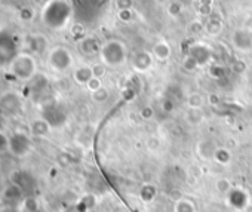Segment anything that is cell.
<instances>
[{
	"label": "cell",
	"mask_w": 252,
	"mask_h": 212,
	"mask_svg": "<svg viewBox=\"0 0 252 212\" xmlns=\"http://www.w3.org/2000/svg\"><path fill=\"white\" fill-rule=\"evenodd\" d=\"M11 70L17 79L29 80L30 77H33V74L36 71V62H34L33 57H30L27 54H21L12 61Z\"/></svg>",
	"instance_id": "6da1fadb"
},
{
	"label": "cell",
	"mask_w": 252,
	"mask_h": 212,
	"mask_svg": "<svg viewBox=\"0 0 252 212\" xmlns=\"http://www.w3.org/2000/svg\"><path fill=\"white\" fill-rule=\"evenodd\" d=\"M102 57L104 60L107 61V64H111V65H116V64H120L125 58V51H123V46L120 43H116V42H111L108 43L104 49H102Z\"/></svg>",
	"instance_id": "7a4b0ae2"
},
{
	"label": "cell",
	"mask_w": 252,
	"mask_h": 212,
	"mask_svg": "<svg viewBox=\"0 0 252 212\" xmlns=\"http://www.w3.org/2000/svg\"><path fill=\"white\" fill-rule=\"evenodd\" d=\"M49 61H51V65L55 70H65L70 65L71 58H70V54L65 49L57 48V49L52 51V54L49 57Z\"/></svg>",
	"instance_id": "3957f363"
},
{
	"label": "cell",
	"mask_w": 252,
	"mask_h": 212,
	"mask_svg": "<svg viewBox=\"0 0 252 212\" xmlns=\"http://www.w3.org/2000/svg\"><path fill=\"white\" fill-rule=\"evenodd\" d=\"M94 77V73H92V68L89 67H82L79 68L76 73H74V79L79 82V83H85L88 85V82Z\"/></svg>",
	"instance_id": "277c9868"
},
{
	"label": "cell",
	"mask_w": 252,
	"mask_h": 212,
	"mask_svg": "<svg viewBox=\"0 0 252 212\" xmlns=\"http://www.w3.org/2000/svg\"><path fill=\"white\" fill-rule=\"evenodd\" d=\"M199 151H200V154L203 156L202 159H214V156H215V153H217V147H215L212 143L205 141V143H202V144L199 146Z\"/></svg>",
	"instance_id": "5b68a950"
},
{
	"label": "cell",
	"mask_w": 252,
	"mask_h": 212,
	"mask_svg": "<svg viewBox=\"0 0 252 212\" xmlns=\"http://www.w3.org/2000/svg\"><path fill=\"white\" fill-rule=\"evenodd\" d=\"M153 54H155V57H156L158 60L165 61V60L169 58L171 49H169V46H168L166 43H158V45L155 46V49H153Z\"/></svg>",
	"instance_id": "8992f818"
},
{
	"label": "cell",
	"mask_w": 252,
	"mask_h": 212,
	"mask_svg": "<svg viewBox=\"0 0 252 212\" xmlns=\"http://www.w3.org/2000/svg\"><path fill=\"white\" fill-rule=\"evenodd\" d=\"M174 212H196L194 203L187 200V199H180V200L175 202Z\"/></svg>",
	"instance_id": "52a82bcc"
},
{
	"label": "cell",
	"mask_w": 252,
	"mask_h": 212,
	"mask_svg": "<svg viewBox=\"0 0 252 212\" xmlns=\"http://www.w3.org/2000/svg\"><path fill=\"white\" fill-rule=\"evenodd\" d=\"M214 159H215L218 163L225 165V163H228V162L231 160V154H230V151H227L225 149H217V153H215Z\"/></svg>",
	"instance_id": "ba28073f"
},
{
	"label": "cell",
	"mask_w": 252,
	"mask_h": 212,
	"mask_svg": "<svg viewBox=\"0 0 252 212\" xmlns=\"http://www.w3.org/2000/svg\"><path fill=\"white\" fill-rule=\"evenodd\" d=\"M215 188H217V191L221 193V194H228L230 190H231L230 181H228L227 178H220V180L215 182Z\"/></svg>",
	"instance_id": "9c48e42d"
},
{
	"label": "cell",
	"mask_w": 252,
	"mask_h": 212,
	"mask_svg": "<svg viewBox=\"0 0 252 212\" xmlns=\"http://www.w3.org/2000/svg\"><path fill=\"white\" fill-rule=\"evenodd\" d=\"M203 104V98L199 93H191L189 96V105L191 107V110H199Z\"/></svg>",
	"instance_id": "30bf717a"
},
{
	"label": "cell",
	"mask_w": 252,
	"mask_h": 212,
	"mask_svg": "<svg viewBox=\"0 0 252 212\" xmlns=\"http://www.w3.org/2000/svg\"><path fill=\"white\" fill-rule=\"evenodd\" d=\"M155 193H156V188L152 187V185H146L143 190H141V199L144 202H152L153 197H155Z\"/></svg>",
	"instance_id": "8fae6325"
},
{
	"label": "cell",
	"mask_w": 252,
	"mask_h": 212,
	"mask_svg": "<svg viewBox=\"0 0 252 212\" xmlns=\"http://www.w3.org/2000/svg\"><path fill=\"white\" fill-rule=\"evenodd\" d=\"M86 86L89 88V91L96 92V91H99V89H101V80H99V79H96V77H92V79L88 82V85H86Z\"/></svg>",
	"instance_id": "7c38bea8"
},
{
	"label": "cell",
	"mask_w": 252,
	"mask_h": 212,
	"mask_svg": "<svg viewBox=\"0 0 252 212\" xmlns=\"http://www.w3.org/2000/svg\"><path fill=\"white\" fill-rule=\"evenodd\" d=\"M92 73H94V77H96V79H99V77H102L104 74H105V67L104 65H94L92 67Z\"/></svg>",
	"instance_id": "4fadbf2b"
},
{
	"label": "cell",
	"mask_w": 252,
	"mask_h": 212,
	"mask_svg": "<svg viewBox=\"0 0 252 212\" xmlns=\"http://www.w3.org/2000/svg\"><path fill=\"white\" fill-rule=\"evenodd\" d=\"M107 91L105 89H99V91H96V92H94V99L95 101H98V102H102V101H105V98H107Z\"/></svg>",
	"instance_id": "5bb4252c"
},
{
	"label": "cell",
	"mask_w": 252,
	"mask_h": 212,
	"mask_svg": "<svg viewBox=\"0 0 252 212\" xmlns=\"http://www.w3.org/2000/svg\"><path fill=\"white\" fill-rule=\"evenodd\" d=\"M147 149H149V150H152V151L159 150V149H160V141H159L158 138H152V140H149V141H147Z\"/></svg>",
	"instance_id": "9a60e30c"
},
{
	"label": "cell",
	"mask_w": 252,
	"mask_h": 212,
	"mask_svg": "<svg viewBox=\"0 0 252 212\" xmlns=\"http://www.w3.org/2000/svg\"><path fill=\"white\" fill-rule=\"evenodd\" d=\"M32 17H33V11L30 12V11H26V9H24V11L21 12V18H23V20H30Z\"/></svg>",
	"instance_id": "2e32d148"
}]
</instances>
